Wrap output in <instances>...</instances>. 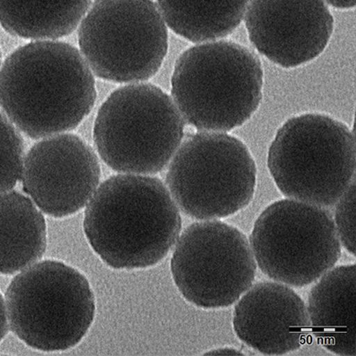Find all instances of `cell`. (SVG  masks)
Instances as JSON below:
<instances>
[{
	"label": "cell",
	"instance_id": "obj_1",
	"mask_svg": "<svg viewBox=\"0 0 356 356\" xmlns=\"http://www.w3.org/2000/svg\"><path fill=\"white\" fill-rule=\"evenodd\" d=\"M95 100L93 72L71 44L31 41L15 50L0 68V108L31 139L75 129Z\"/></svg>",
	"mask_w": 356,
	"mask_h": 356
},
{
	"label": "cell",
	"instance_id": "obj_2",
	"mask_svg": "<svg viewBox=\"0 0 356 356\" xmlns=\"http://www.w3.org/2000/svg\"><path fill=\"white\" fill-rule=\"evenodd\" d=\"M83 227L92 249L107 266L144 269L170 253L182 218L159 178L117 175L102 183L89 200Z\"/></svg>",
	"mask_w": 356,
	"mask_h": 356
},
{
	"label": "cell",
	"instance_id": "obj_3",
	"mask_svg": "<svg viewBox=\"0 0 356 356\" xmlns=\"http://www.w3.org/2000/svg\"><path fill=\"white\" fill-rule=\"evenodd\" d=\"M264 71L255 53L232 41L199 44L178 57L171 94L184 120L202 132L232 131L255 114Z\"/></svg>",
	"mask_w": 356,
	"mask_h": 356
},
{
	"label": "cell",
	"instance_id": "obj_4",
	"mask_svg": "<svg viewBox=\"0 0 356 356\" xmlns=\"http://www.w3.org/2000/svg\"><path fill=\"white\" fill-rule=\"evenodd\" d=\"M267 166L287 198L332 207L355 179L354 131L327 114L292 117L276 132Z\"/></svg>",
	"mask_w": 356,
	"mask_h": 356
},
{
	"label": "cell",
	"instance_id": "obj_5",
	"mask_svg": "<svg viewBox=\"0 0 356 356\" xmlns=\"http://www.w3.org/2000/svg\"><path fill=\"white\" fill-rule=\"evenodd\" d=\"M184 120L166 92L149 83L114 90L95 118L93 138L102 160L120 173L163 170L182 144Z\"/></svg>",
	"mask_w": 356,
	"mask_h": 356
},
{
	"label": "cell",
	"instance_id": "obj_6",
	"mask_svg": "<svg viewBox=\"0 0 356 356\" xmlns=\"http://www.w3.org/2000/svg\"><path fill=\"white\" fill-rule=\"evenodd\" d=\"M5 298L13 333L36 350L74 348L95 319V295L88 279L57 260H44L19 273Z\"/></svg>",
	"mask_w": 356,
	"mask_h": 356
},
{
	"label": "cell",
	"instance_id": "obj_7",
	"mask_svg": "<svg viewBox=\"0 0 356 356\" xmlns=\"http://www.w3.org/2000/svg\"><path fill=\"white\" fill-rule=\"evenodd\" d=\"M166 183L184 214L198 220L225 218L246 208L253 200L256 162L236 136L196 133L173 156Z\"/></svg>",
	"mask_w": 356,
	"mask_h": 356
},
{
	"label": "cell",
	"instance_id": "obj_8",
	"mask_svg": "<svg viewBox=\"0 0 356 356\" xmlns=\"http://www.w3.org/2000/svg\"><path fill=\"white\" fill-rule=\"evenodd\" d=\"M78 40L92 72L116 83L154 77L168 50L167 24L152 0H95Z\"/></svg>",
	"mask_w": 356,
	"mask_h": 356
},
{
	"label": "cell",
	"instance_id": "obj_9",
	"mask_svg": "<svg viewBox=\"0 0 356 356\" xmlns=\"http://www.w3.org/2000/svg\"><path fill=\"white\" fill-rule=\"evenodd\" d=\"M250 244L263 273L297 288L319 280L341 256L332 214L291 199L267 207L254 225Z\"/></svg>",
	"mask_w": 356,
	"mask_h": 356
},
{
	"label": "cell",
	"instance_id": "obj_10",
	"mask_svg": "<svg viewBox=\"0 0 356 356\" xmlns=\"http://www.w3.org/2000/svg\"><path fill=\"white\" fill-rule=\"evenodd\" d=\"M175 284L191 304L203 309L232 306L255 281L257 263L249 240L220 221L186 228L170 264Z\"/></svg>",
	"mask_w": 356,
	"mask_h": 356
},
{
	"label": "cell",
	"instance_id": "obj_11",
	"mask_svg": "<svg viewBox=\"0 0 356 356\" xmlns=\"http://www.w3.org/2000/svg\"><path fill=\"white\" fill-rule=\"evenodd\" d=\"M101 178L93 149L74 134L43 138L24 157L22 182L24 192L44 214L69 217L88 204Z\"/></svg>",
	"mask_w": 356,
	"mask_h": 356
},
{
	"label": "cell",
	"instance_id": "obj_12",
	"mask_svg": "<svg viewBox=\"0 0 356 356\" xmlns=\"http://www.w3.org/2000/svg\"><path fill=\"white\" fill-rule=\"evenodd\" d=\"M245 26L259 53L293 69L322 55L332 39L334 18L323 0H250Z\"/></svg>",
	"mask_w": 356,
	"mask_h": 356
},
{
	"label": "cell",
	"instance_id": "obj_13",
	"mask_svg": "<svg viewBox=\"0 0 356 356\" xmlns=\"http://www.w3.org/2000/svg\"><path fill=\"white\" fill-rule=\"evenodd\" d=\"M234 329L245 345L268 355L298 350L310 329L307 307L293 289L278 282H259L234 308Z\"/></svg>",
	"mask_w": 356,
	"mask_h": 356
},
{
	"label": "cell",
	"instance_id": "obj_14",
	"mask_svg": "<svg viewBox=\"0 0 356 356\" xmlns=\"http://www.w3.org/2000/svg\"><path fill=\"white\" fill-rule=\"evenodd\" d=\"M356 267L340 266L327 272L308 297L310 328L332 354L355 356Z\"/></svg>",
	"mask_w": 356,
	"mask_h": 356
},
{
	"label": "cell",
	"instance_id": "obj_15",
	"mask_svg": "<svg viewBox=\"0 0 356 356\" xmlns=\"http://www.w3.org/2000/svg\"><path fill=\"white\" fill-rule=\"evenodd\" d=\"M47 234L33 200L15 191L0 195V275H14L42 259Z\"/></svg>",
	"mask_w": 356,
	"mask_h": 356
},
{
	"label": "cell",
	"instance_id": "obj_16",
	"mask_svg": "<svg viewBox=\"0 0 356 356\" xmlns=\"http://www.w3.org/2000/svg\"><path fill=\"white\" fill-rule=\"evenodd\" d=\"M93 0H0V25L13 36L55 40L76 30Z\"/></svg>",
	"mask_w": 356,
	"mask_h": 356
},
{
	"label": "cell",
	"instance_id": "obj_17",
	"mask_svg": "<svg viewBox=\"0 0 356 356\" xmlns=\"http://www.w3.org/2000/svg\"><path fill=\"white\" fill-rule=\"evenodd\" d=\"M168 28L193 43L218 40L233 33L250 0H156Z\"/></svg>",
	"mask_w": 356,
	"mask_h": 356
},
{
	"label": "cell",
	"instance_id": "obj_18",
	"mask_svg": "<svg viewBox=\"0 0 356 356\" xmlns=\"http://www.w3.org/2000/svg\"><path fill=\"white\" fill-rule=\"evenodd\" d=\"M24 157L20 132L0 113V195L11 191L21 179Z\"/></svg>",
	"mask_w": 356,
	"mask_h": 356
},
{
	"label": "cell",
	"instance_id": "obj_19",
	"mask_svg": "<svg viewBox=\"0 0 356 356\" xmlns=\"http://www.w3.org/2000/svg\"><path fill=\"white\" fill-rule=\"evenodd\" d=\"M355 179L336 204L335 225L340 243L348 252L355 255Z\"/></svg>",
	"mask_w": 356,
	"mask_h": 356
},
{
	"label": "cell",
	"instance_id": "obj_20",
	"mask_svg": "<svg viewBox=\"0 0 356 356\" xmlns=\"http://www.w3.org/2000/svg\"><path fill=\"white\" fill-rule=\"evenodd\" d=\"M8 332V319L6 314V302L0 293V343Z\"/></svg>",
	"mask_w": 356,
	"mask_h": 356
},
{
	"label": "cell",
	"instance_id": "obj_21",
	"mask_svg": "<svg viewBox=\"0 0 356 356\" xmlns=\"http://www.w3.org/2000/svg\"><path fill=\"white\" fill-rule=\"evenodd\" d=\"M329 5L339 9H349L355 8V0H325Z\"/></svg>",
	"mask_w": 356,
	"mask_h": 356
},
{
	"label": "cell",
	"instance_id": "obj_22",
	"mask_svg": "<svg viewBox=\"0 0 356 356\" xmlns=\"http://www.w3.org/2000/svg\"><path fill=\"white\" fill-rule=\"evenodd\" d=\"M205 355H243V352L231 348L216 349V350L207 352Z\"/></svg>",
	"mask_w": 356,
	"mask_h": 356
},
{
	"label": "cell",
	"instance_id": "obj_23",
	"mask_svg": "<svg viewBox=\"0 0 356 356\" xmlns=\"http://www.w3.org/2000/svg\"><path fill=\"white\" fill-rule=\"evenodd\" d=\"M1 49H0V67H1Z\"/></svg>",
	"mask_w": 356,
	"mask_h": 356
}]
</instances>
